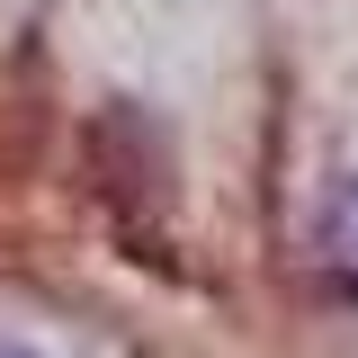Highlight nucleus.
<instances>
[{
	"label": "nucleus",
	"mask_w": 358,
	"mask_h": 358,
	"mask_svg": "<svg viewBox=\"0 0 358 358\" xmlns=\"http://www.w3.org/2000/svg\"><path fill=\"white\" fill-rule=\"evenodd\" d=\"M313 260H322V278H331V296L358 305V171L331 188V206H322V224H313Z\"/></svg>",
	"instance_id": "obj_1"
},
{
	"label": "nucleus",
	"mask_w": 358,
	"mask_h": 358,
	"mask_svg": "<svg viewBox=\"0 0 358 358\" xmlns=\"http://www.w3.org/2000/svg\"><path fill=\"white\" fill-rule=\"evenodd\" d=\"M0 358H36V350H18V341H0Z\"/></svg>",
	"instance_id": "obj_2"
}]
</instances>
